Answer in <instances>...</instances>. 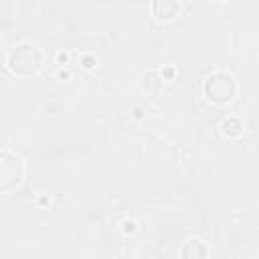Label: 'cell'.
Masks as SVG:
<instances>
[{"mask_svg": "<svg viewBox=\"0 0 259 259\" xmlns=\"http://www.w3.org/2000/svg\"><path fill=\"white\" fill-rule=\"evenodd\" d=\"M40 67V51L34 45H20L10 55V69L18 75H30Z\"/></svg>", "mask_w": 259, "mask_h": 259, "instance_id": "obj_1", "label": "cell"}, {"mask_svg": "<svg viewBox=\"0 0 259 259\" xmlns=\"http://www.w3.org/2000/svg\"><path fill=\"white\" fill-rule=\"evenodd\" d=\"M22 178V162L12 152H0V190H10Z\"/></svg>", "mask_w": 259, "mask_h": 259, "instance_id": "obj_2", "label": "cell"}, {"mask_svg": "<svg viewBox=\"0 0 259 259\" xmlns=\"http://www.w3.org/2000/svg\"><path fill=\"white\" fill-rule=\"evenodd\" d=\"M235 89H237V87H235L233 77H229V75H225V73H217V75L208 77L206 87H204L208 99H212V101H217V103H227V101H231L233 95H235Z\"/></svg>", "mask_w": 259, "mask_h": 259, "instance_id": "obj_3", "label": "cell"}, {"mask_svg": "<svg viewBox=\"0 0 259 259\" xmlns=\"http://www.w3.org/2000/svg\"><path fill=\"white\" fill-rule=\"evenodd\" d=\"M178 12V0H154V14L160 20H170Z\"/></svg>", "mask_w": 259, "mask_h": 259, "instance_id": "obj_4", "label": "cell"}]
</instances>
